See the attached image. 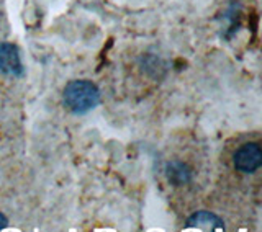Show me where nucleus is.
I'll list each match as a JSON object with an SVG mask.
<instances>
[{
    "mask_svg": "<svg viewBox=\"0 0 262 232\" xmlns=\"http://www.w3.org/2000/svg\"><path fill=\"white\" fill-rule=\"evenodd\" d=\"M100 88L85 79L71 80L64 87L62 103L74 114H85L100 103Z\"/></svg>",
    "mask_w": 262,
    "mask_h": 232,
    "instance_id": "f257e3e1",
    "label": "nucleus"
},
{
    "mask_svg": "<svg viewBox=\"0 0 262 232\" xmlns=\"http://www.w3.org/2000/svg\"><path fill=\"white\" fill-rule=\"evenodd\" d=\"M233 165L241 173H254L262 165V149L257 143L243 144L233 155Z\"/></svg>",
    "mask_w": 262,
    "mask_h": 232,
    "instance_id": "f03ea898",
    "label": "nucleus"
},
{
    "mask_svg": "<svg viewBox=\"0 0 262 232\" xmlns=\"http://www.w3.org/2000/svg\"><path fill=\"white\" fill-rule=\"evenodd\" d=\"M0 72L10 77L23 76L21 56L16 44L13 43H0Z\"/></svg>",
    "mask_w": 262,
    "mask_h": 232,
    "instance_id": "7ed1b4c3",
    "label": "nucleus"
},
{
    "mask_svg": "<svg viewBox=\"0 0 262 232\" xmlns=\"http://www.w3.org/2000/svg\"><path fill=\"white\" fill-rule=\"evenodd\" d=\"M184 229H200V230H225V222L215 213L196 211L187 219Z\"/></svg>",
    "mask_w": 262,
    "mask_h": 232,
    "instance_id": "20e7f679",
    "label": "nucleus"
},
{
    "mask_svg": "<svg viewBox=\"0 0 262 232\" xmlns=\"http://www.w3.org/2000/svg\"><path fill=\"white\" fill-rule=\"evenodd\" d=\"M166 177L169 180L170 185L174 187H184L187 183H190L193 172L188 167L185 162L180 160H172L166 165Z\"/></svg>",
    "mask_w": 262,
    "mask_h": 232,
    "instance_id": "39448f33",
    "label": "nucleus"
},
{
    "mask_svg": "<svg viewBox=\"0 0 262 232\" xmlns=\"http://www.w3.org/2000/svg\"><path fill=\"white\" fill-rule=\"evenodd\" d=\"M7 226H8V219L4 213H0V230H4Z\"/></svg>",
    "mask_w": 262,
    "mask_h": 232,
    "instance_id": "423d86ee",
    "label": "nucleus"
}]
</instances>
